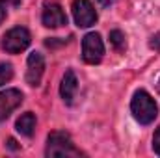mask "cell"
I'll use <instances>...</instances> for the list:
<instances>
[{"instance_id": "18", "label": "cell", "mask_w": 160, "mask_h": 158, "mask_svg": "<svg viewBox=\"0 0 160 158\" xmlns=\"http://www.w3.org/2000/svg\"><path fill=\"white\" fill-rule=\"evenodd\" d=\"M157 91H158V95H160V78H158V82H157Z\"/></svg>"}, {"instance_id": "13", "label": "cell", "mask_w": 160, "mask_h": 158, "mask_svg": "<svg viewBox=\"0 0 160 158\" xmlns=\"http://www.w3.org/2000/svg\"><path fill=\"white\" fill-rule=\"evenodd\" d=\"M19 4H21V0H0V24L8 17V7L9 6H19Z\"/></svg>"}, {"instance_id": "15", "label": "cell", "mask_w": 160, "mask_h": 158, "mask_svg": "<svg viewBox=\"0 0 160 158\" xmlns=\"http://www.w3.org/2000/svg\"><path fill=\"white\" fill-rule=\"evenodd\" d=\"M151 47H153V48H160V34L153 37V41H151Z\"/></svg>"}, {"instance_id": "4", "label": "cell", "mask_w": 160, "mask_h": 158, "mask_svg": "<svg viewBox=\"0 0 160 158\" xmlns=\"http://www.w3.org/2000/svg\"><path fill=\"white\" fill-rule=\"evenodd\" d=\"M104 56V43L97 32H89L82 39V58L86 63H99Z\"/></svg>"}, {"instance_id": "11", "label": "cell", "mask_w": 160, "mask_h": 158, "mask_svg": "<svg viewBox=\"0 0 160 158\" xmlns=\"http://www.w3.org/2000/svg\"><path fill=\"white\" fill-rule=\"evenodd\" d=\"M110 43L114 45V48L118 52H123L127 48V39H125V34L121 30H112L110 32Z\"/></svg>"}, {"instance_id": "3", "label": "cell", "mask_w": 160, "mask_h": 158, "mask_svg": "<svg viewBox=\"0 0 160 158\" xmlns=\"http://www.w3.org/2000/svg\"><path fill=\"white\" fill-rule=\"evenodd\" d=\"M30 41H32L30 32L24 26H15V28H11L9 32L4 34V37H2V48L6 52H9V54H19L24 48H28Z\"/></svg>"}, {"instance_id": "8", "label": "cell", "mask_w": 160, "mask_h": 158, "mask_svg": "<svg viewBox=\"0 0 160 158\" xmlns=\"http://www.w3.org/2000/svg\"><path fill=\"white\" fill-rule=\"evenodd\" d=\"M22 104V93L19 89H4L0 91V121L11 116L13 110H17Z\"/></svg>"}, {"instance_id": "7", "label": "cell", "mask_w": 160, "mask_h": 158, "mask_svg": "<svg viewBox=\"0 0 160 158\" xmlns=\"http://www.w3.org/2000/svg\"><path fill=\"white\" fill-rule=\"evenodd\" d=\"M45 73V58L41 52H32L26 62V84L38 87Z\"/></svg>"}, {"instance_id": "12", "label": "cell", "mask_w": 160, "mask_h": 158, "mask_svg": "<svg viewBox=\"0 0 160 158\" xmlns=\"http://www.w3.org/2000/svg\"><path fill=\"white\" fill-rule=\"evenodd\" d=\"M13 78V67L11 63H0V86L8 84Z\"/></svg>"}, {"instance_id": "2", "label": "cell", "mask_w": 160, "mask_h": 158, "mask_svg": "<svg viewBox=\"0 0 160 158\" xmlns=\"http://www.w3.org/2000/svg\"><path fill=\"white\" fill-rule=\"evenodd\" d=\"M45 155L50 158V156H80L82 153L75 147V143H73V140L67 132L58 130V132L48 134Z\"/></svg>"}, {"instance_id": "17", "label": "cell", "mask_w": 160, "mask_h": 158, "mask_svg": "<svg viewBox=\"0 0 160 158\" xmlns=\"http://www.w3.org/2000/svg\"><path fill=\"white\" fill-rule=\"evenodd\" d=\"M99 2H101V4H102V6H106V4H110V2H112V0H99Z\"/></svg>"}, {"instance_id": "16", "label": "cell", "mask_w": 160, "mask_h": 158, "mask_svg": "<svg viewBox=\"0 0 160 158\" xmlns=\"http://www.w3.org/2000/svg\"><path fill=\"white\" fill-rule=\"evenodd\" d=\"M8 147H9V149H13V151H15V149H19V145H17V141H15L13 138H9V140H8Z\"/></svg>"}, {"instance_id": "14", "label": "cell", "mask_w": 160, "mask_h": 158, "mask_svg": "<svg viewBox=\"0 0 160 158\" xmlns=\"http://www.w3.org/2000/svg\"><path fill=\"white\" fill-rule=\"evenodd\" d=\"M153 149H155V153L160 156V126L157 128V132L153 136Z\"/></svg>"}, {"instance_id": "9", "label": "cell", "mask_w": 160, "mask_h": 158, "mask_svg": "<svg viewBox=\"0 0 160 158\" xmlns=\"http://www.w3.org/2000/svg\"><path fill=\"white\" fill-rule=\"evenodd\" d=\"M77 89H78L77 75H75V71L67 69L65 75H63V78H62V84H60V95H62V99H63L65 104H73Z\"/></svg>"}, {"instance_id": "1", "label": "cell", "mask_w": 160, "mask_h": 158, "mask_svg": "<svg viewBox=\"0 0 160 158\" xmlns=\"http://www.w3.org/2000/svg\"><path fill=\"white\" fill-rule=\"evenodd\" d=\"M130 112L134 119L140 123V125H151L157 116H158V106L155 102V99L145 91V89H138L134 95H132V101H130Z\"/></svg>"}, {"instance_id": "5", "label": "cell", "mask_w": 160, "mask_h": 158, "mask_svg": "<svg viewBox=\"0 0 160 158\" xmlns=\"http://www.w3.org/2000/svg\"><path fill=\"white\" fill-rule=\"evenodd\" d=\"M73 17L80 28H89L97 22V11L89 0H75L73 2Z\"/></svg>"}, {"instance_id": "10", "label": "cell", "mask_w": 160, "mask_h": 158, "mask_svg": "<svg viewBox=\"0 0 160 158\" xmlns=\"http://www.w3.org/2000/svg\"><path fill=\"white\" fill-rule=\"evenodd\" d=\"M15 128H17V132H19V134H22V136L30 138V136L34 134V130H36V116H34L32 112L22 114L21 117L17 119Z\"/></svg>"}, {"instance_id": "6", "label": "cell", "mask_w": 160, "mask_h": 158, "mask_svg": "<svg viewBox=\"0 0 160 158\" xmlns=\"http://www.w3.org/2000/svg\"><path fill=\"white\" fill-rule=\"evenodd\" d=\"M41 22L47 28H60V26H65L67 24V15H65L63 7L58 2H47L43 6Z\"/></svg>"}]
</instances>
